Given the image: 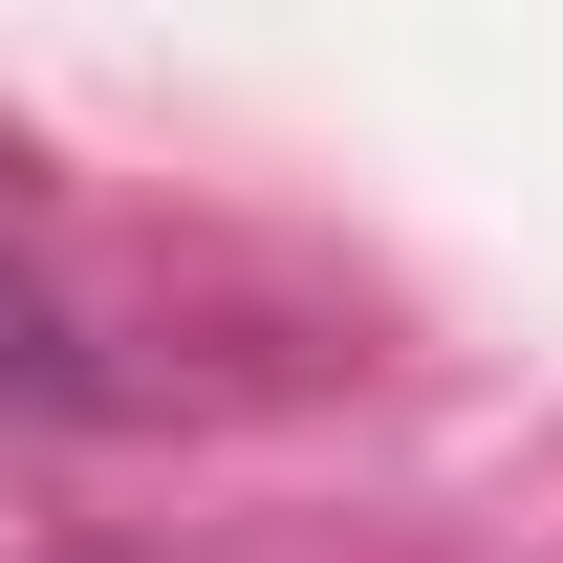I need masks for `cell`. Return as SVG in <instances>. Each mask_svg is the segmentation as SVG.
Segmentation results:
<instances>
[{
    "label": "cell",
    "instance_id": "6da1fadb",
    "mask_svg": "<svg viewBox=\"0 0 563 563\" xmlns=\"http://www.w3.org/2000/svg\"><path fill=\"white\" fill-rule=\"evenodd\" d=\"M0 412H131V390L87 368V303L22 261V239H0Z\"/></svg>",
    "mask_w": 563,
    "mask_h": 563
}]
</instances>
